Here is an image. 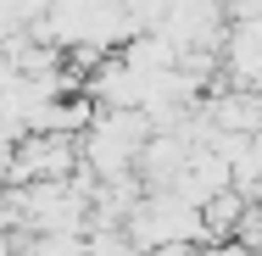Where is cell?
<instances>
[{
    "label": "cell",
    "instance_id": "cell-1",
    "mask_svg": "<svg viewBox=\"0 0 262 256\" xmlns=\"http://www.w3.org/2000/svg\"><path fill=\"white\" fill-rule=\"evenodd\" d=\"M17 256H90L84 234H34Z\"/></svg>",
    "mask_w": 262,
    "mask_h": 256
},
{
    "label": "cell",
    "instance_id": "cell-2",
    "mask_svg": "<svg viewBox=\"0 0 262 256\" xmlns=\"http://www.w3.org/2000/svg\"><path fill=\"white\" fill-rule=\"evenodd\" d=\"M246 167H251V178H257V184H262V128H257V134H251V161H246Z\"/></svg>",
    "mask_w": 262,
    "mask_h": 256
},
{
    "label": "cell",
    "instance_id": "cell-3",
    "mask_svg": "<svg viewBox=\"0 0 262 256\" xmlns=\"http://www.w3.org/2000/svg\"><path fill=\"white\" fill-rule=\"evenodd\" d=\"M6 223H11V217H6V206H0V234H6Z\"/></svg>",
    "mask_w": 262,
    "mask_h": 256
}]
</instances>
